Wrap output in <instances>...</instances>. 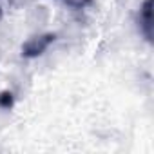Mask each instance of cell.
I'll return each instance as SVG.
<instances>
[{"mask_svg":"<svg viewBox=\"0 0 154 154\" xmlns=\"http://www.w3.org/2000/svg\"><path fill=\"white\" fill-rule=\"evenodd\" d=\"M54 40H56V35H53V33H45V35L33 36V38H29L22 45V54L26 58H36V56L44 54Z\"/></svg>","mask_w":154,"mask_h":154,"instance_id":"cell-1","label":"cell"},{"mask_svg":"<svg viewBox=\"0 0 154 154\" xmlns=\"http://www.w3.org/2000/svg\"><path fill=\"white\" fill-rule=\"evenodd\" d=\"M15 103V98H13V93L9 91H4V93H0V107L2 109H11Z\"/></svg>","mask_w":154,"mask_h":154,"instance_id":"cell-3","label":"cell"},{"mask_svg":"<svg viewBox=\"0 0 154 154\" xmlns=\"http://www.w3.org/2000/svg\"><path fill=\"white\" fill-rule=\"evenodd\" d=\"M0 15H2V8H0Z\"/></svg>","mask_w":154,"mask_h":154,"instance_id":"cell-4","label":"cell"},{"mask_svg":"<svg viewBox=\"0 0 154 154\" xmlns=\"http://www.w3.org/2000/svg\"><path fill=\"white\" fill-rule=\"evenodd\" d=\"M140 29L145 35V38L150 42L152 38V0H145L140 9Z\"/></svg>","mask_w":154,"mask_h":154,"instance_id":"cell-2","label":"cell"}]
</instances>
